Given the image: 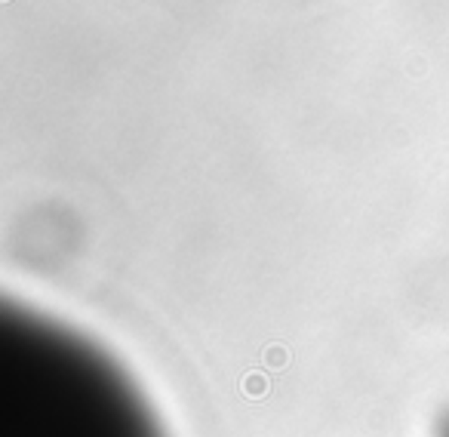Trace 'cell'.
<instances>
[{"mask_svg": "<svg viewBox=\"0 0 449 437\" xmlns=\"http://www.w3.org/2000/svg\"><path fill=\"white\" fill-rule=\"evenodd\" d=\"M437 437H449V410H446V416L440 419V428H437Z\"/></svg>", "mask_w": 449, "mask_h": 437, "instance_id": "6da1fadb", "label": "cell"}]
</instances>
